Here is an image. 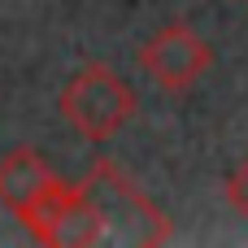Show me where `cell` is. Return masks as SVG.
<instances>
[{
	"instance_id": "obj_3",
	"label": "cell",
	"mask_w": 248,
	"mask_h": 248,
	"mask_svg": "<svg viewBox=\"0 0 248 248\" xmlns=\"http://www.w3.org/2000/svg\"><path fill=\"white\" fill-rule=\"evenodd\" d=\"M22 227L39 240V244H65V248H92L105 244V218L92 205V196L83 192V183H52L26 214Z\"/></svg>"
},
{
	"instance_id": "obj_7",
	"label": "cell",
	"mask_w": 248,
	"mask_h": 248,
	"mask_svg": "<svg viewBox=\"0 0 248 248\" xmlns=\"http://www.w3.org/2000/svg\"><path fill=\"white\" fill-rule=\"evenodd\" d=\"M244 4H248V0H244Z\"/></svg>"
},
{
	"instance_id": "obj_1",
	"label": "cell",
	"mask_w": 248,
	"mask_h": 248,
	"mask_svg": "<svg viewBox=\"0 0 248 248\" xmlns=\"http://www.w3.org/2000/svg\"><path fill=\"white\" fill-rule=\"evenodd\" d=\"M83 192L100 209L109 240H118V244H166L170 240V218L113 161H96L83 174Z\"/></svg>"
},
{
	"instance_id": "obj_4",
	"label": "cell",
	"mask_w": 248,
	"mask_h": 248,
	"mask_svg": "<svg viewBox=\"0 0 248 248\" xmlns=\"http://www.w3.org/2000/svg\"><path fill=\"white\" fill-rule=\"evenodd\" d=\"M209 61H214L209 44H205L187 22L161 26V31L140 48V65H144V74H148L161 92H187V87L209 70Z\"/></svg>"
},
{
	"instance_id": "obj_2",
	"label": "cell",
	"mask_w": 248,
	"mask_h": 248,
	"mask_svg": "<svg viewBox=\"0 0 248 248\" xmlns=\"http://www.w3.org/2000/svg\"><path fill=\"white\" fill-rule=\"evenodd\" d=\"M61 113L83 140L96 144V140H109L118 126H126V118L135 113V92L109 65L92 61L61 87Z\"/></svg>"
},
{
	"instance_id": "obj_6",
	"label": "cell",
	"mask_w": 248,
	"mask_h": 248,
	"mask_svg": "<svg viewBox=\"0 0 248 248\" xmlns=\"http://www.w3.org/2000/svg\"><path fill=\"white\" fill-rule=\"evenodd\" d=\"M227 201H231V209H235L240 218H248V161L227 179Z\"/></svg>"
},
{
	"instance_id": "obj_5",
	"label": "cell",
	"mask_w": 248,
	"mask_h": 248,
	"mask_svg": "<svg viewBox=\"0 0 248 248\" xmlns=\"http://www.w3.org/2000/svg\"><path fill=\"white\" fill-rule=\"evenodd\" d=\"M57 183V174L48 170V161L35 148H13L9 157H0V205L13 209L17 218Z\"/></svg>"
}]
</instances>
